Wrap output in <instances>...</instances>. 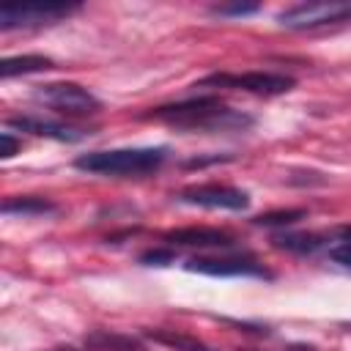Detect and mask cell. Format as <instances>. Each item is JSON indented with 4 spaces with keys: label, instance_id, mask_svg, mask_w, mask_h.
I'll list each match as a JSON object with an SVG mask.
<instances>
[{
    "label": "cell",
    "instance_id": "obj_16",
    "mask_svg": "<svg viewBox=\"0 0 351 351\" xmlns=\"http://www.w3.org/2000/svg\"><path fill=\"white\" fill-rule=\"evenodd\" d=\"M329 261L343 269H351V225H340L329 236Z\"/></svg>",
    "mask_w": 351,
    "mask_h": 351
},
{
    "label": "cell",
    "instance_id": "obj_9",
    "mask_svg": "<svg viewBox=\"0 0 351 351\" xmlns=\"http://www.w3.org/2000/svg\"><path fill=\"white\" fill-rule=\"evenodd\" d=\"M167 247H192V250H236L239 239L228 230L219 228H178V230H167L165 236Z\"/></svg>",
    "mask_w": 351,
    "mask_h": 351
},
{
    "label": "cell",
    "instance_id": "obj_7",
    "mask_svg": "<svg viewBox=\"0 0 351 351\" xmlns=\"http://www.w3.org/2000/svg\"><path fill=\"white\" fill-rule=\"evenodd\" d=\"M80 5H3L0 8V30H36L55 22L69 19Z\"/></svg>",
    "mask_w": 351,
    "mask_h": 351
},
{
    "label": "cell",
    "instance_id": "obj_2",
    "mask_svg": "<svg viewBox=\"0 0 351 351\" xmlns=\"http://www.w3.org/2000/svg\"><path fill=\"white\" fill-rule=\"evenodd\" d=\"M167 145H145V148H110V151H88L74 159V167L93 176L112 178H143L162 170L167 162Z\"/></svg>",
    "mask_w": 351,
    "mask_h": 351
},
{
    "label": "cell",
    "instance_id": "obj_11",
    "mask_svg": "<svg viewBox=\"0 0 351 351\" xmlns=\"http://www.w3.org/2000/svg\"><path fill=\"white\" fill-rule=\"evenodd\" d=\"M82 346L88 351H145V343L140 337L115 329H90L82 337Z\"/></svg>",
    "mask_w": 351,
    "mask_h": 351
},
{
    "label": "cell",
    "instance_id": "obj_5",
    "mask_svg": "<svg viewBox=\"0 0 351 351\" xmlns=\"http://www.w3.org/2000/svg\"><path fill=\"white\" fill-rule=\"evenodd\" d=\"M351 19V0H313L296 3L277 14V25L285 30H313Z\"/></svg>",
    "mask_w": 351,
    "mask_h": 351
},
{
    "label": "cell",
    "instance_id": "obj_19",
    "mask_svg": "<svg viewBox=\"0 0 351 351\" xmlns=\"http://www.w3.org/2000/svg\"><path fill=\"white\" fill-rule=\"evenodd\" d=\"M261 5L255 3H233V5H211V14L217 16H250V14H258Z\"/></svg>",
    "mask_w": 351,
    "mask_h": 351
},
{
    "label": "cell",
    "instance_id": "obj_20",
    "mask_svg": "<svg viewBox=\"0 0 351 351\" xmlns=\"http://www.w3.org/2000/svg\"><path fill=\"white\" fill-rule=\"evenodd\" d=\"M19 148H22V140H16L11 132H3V134H0V156H3V159H11Z\"/></svg>",
    "mask_w": 351,
    "mask_h": 351
},
{
    "label": "cell",
    "instance_id": "obj_4",
    "mask_svg": "<svg viewBox=\"0 0 351 351\" xmlns=\"http://www.w3.org/2000/svg\"><path fill=\"white\" fill-rule=\"evenodd\" d=\"M33 99L60 115H69V118H85V115H96L101 110V99L96 93H90L80 82H66V80L38 85L33 90Z\"/></svg>",
    "mask_w": 351,
    "mask_h": 351
},
{
    "label": "cell",
    "instance_id": "obj_1",
    "mask_svg": "<svg viewBox=\"0 0 351 351\" xmlns=\"http://www.w3.org/2000/svg\"><path fill=\"white\" fill-rule=\"evenodd\" d=\"M145 121H159L189 132H247L255 118L222 104L217 96H192L173 104H159L143 115Z\"/></svg>",
    "mask_w": 351,
    "mask_h": 351
},
{
    "label": "cell",
    "instance_id": "obj_21",
    "mask_svg": "<svg viewBox=\"0 0 351 351\" xmlns=\"http://www.w3.org/2000/svg\"><path fill=\"white\" fill-rule=\"evenodd\" d=\"M247 351H252V348H247ZM280 351H315V346H307V343H293V346L280 348Z\"/></svg>",
    "mask_w": 351,
    "mask_h": 351
},
{
    "label": "cell",
    "instance_id": "obj_15",
    "mask_svg": "<svg viewBox=\"0 0 351 351\" xmlns=\"http://www.w3.org/2000/svg\"><path fill=\"white\" fill-rule=\"evenodd\" d=\"M143 335L151 337L154 343H162V346L176 348V351H214L203 340H197V337H192L186 332H176V329H145Z\"/></svg>",
    "mask_w": 351,
    "mask_h": 351
},
{
    "label": "cell",
    "instance_id": "obj_17",
    "mask_svg": "<svg viewBox=\"0 0 351 351\" xmlns=\"http://www.w3.org/2000/svg\"><path fill=\"white\" fill-rule=\"evenodd\" d=\"M307 211L304 208H285V211H269V214H258L252 222L261 225V228H285V225H293L299 219H304Z\"/></svg>",
    "mask_w": 351,
    "mask_h": 351
},
{
    "label": "cell",
    "instance_id": "obj_18",
    "mask_svg": "<svg viewBox=\"0 0 351 351\" xmlns=\"http://www.w3.org/2000/svg\"><path fill=\"white\" fill-rule=\"evenodd\" d=\"M176 261V252H173V247H156V250H145L143 255H140V263L143 266H167V263H173Z\"/></svg>",
    "mask_w": 351,
    "mask_h": 351
},
{
    "label": "cell",
    "instance_id": "obj_3",
    "mask_svg": "<svg viewBox=\"0 0 351 351\" xmlns=\"http://www.w3.org/2000/svg\"><path fill=\"white\" fill-rule=\"evenodd\" d=\"M296 80L280 71H214L203 77L195 88H230V90H244L255 96H280L293 90Z\"/></svg>",
    "mask_w": 351,
    "mask_h": 351
},
{
    "label": "cell",
    "instance_id": "obj_6",
    "mask_svg": "<svg viewBox=\"0 0 351 351\" xmlns=\"http://www.w3.org/2000/svg\"><path fill=\"white\" fill-rule=\"evenodd\" d=\"M186 271L208 274V277H255L274 280V274L250 252H222V255H195L184 263Z\"/></svg>",
    "mask_w": 351,
    "mask_h": 351
},
{
    "label": "cell",
    "instance_id": "obj_13",
    "mask_svg": "<svg viewBox=\"0 0 351 351\" xmlns=\"http://www.w3.org/2000/svg\"><path fill=\"white\" fill-rule=\"evenodd\" d=\"M47 69H55V60L47 58V55H16V58H3L0 60V77L3 80L19 77V74H38V71H47Z\"/></svg>",
    "mask_w": 351,
    "mask_h": 351
},
{
    "label": "cell",
    "instance_id": "obj_14",
    "mask_svg": "<svg viewBox=\"0 0 351 351\" xmlns=\"http://www.w3.org/2000/svg\"><path fill=\"white\" fill-rule=\"evenodd\" d=\"M58 206L49 197L41 195H14L3 200V214H19V217H41V214H55Z\"/></svg>",
    "mask_w": 351,
    "mask_h": 351
},
{
    "label": "cell",
    "instance_id": "obj_8",
    "mask_svg": "<svg viewBox=\"0 0 351 351\" xmlns=\"http://www.w3.org/2000/svg\"><path fill=\"white\" fill-rule=\"evenodd\" d=\"M178 203L200 206V208H222V211H244L250 206V195L230 184H195L184 186L176 195Z\"/></svg>",
    "mask_w": 351,
    "mask_h": 351
},
{
    "label": "cell",
    "instance_id": "obj_10",
    "mask_svg": "<svg viewBox=\"0 0 351 351\" xmlns=\"http://www.w3.org/2000/svg\"><path fill=\"white\" fill-rule=\"evenodd\" d=\"M5 126L27 132V134H36V137H49V140H58V143H80V140H85L90 134L88 129H80V126H71V123H60V121H44V118H33V115L5 118Z\"/></svg>",
    "mask_w": 351,
    "mask_h": 351
},
{
    "label": "cell",
    "instance_id": "obj_22",
    "mask_svg": "<svg viewBox=\"0 0 351 351\" xmlns=\"http://www.w3.org/2000/svg\"><path fill=\"white\" fill-rule=\"evenodd\" d=\"M52 351H77V348H52Z\"/></svg>",
    "mask_w": 351,
    "mask_h": 351
},
{
    "label": "cell",
    "instance_id": "obj_12",
    "mask_svg": "<svg viewBox=\"0 0 351 351\" xmlns=\"http://www.w3.org/2000/svg\"><path fill=\"white\" fill-rule=\"evenodd\" d=\"M271 241L277 250L296 252V255H313L321 247H329V236L324 233H277Z\"/></svg>",
    "mask_w": 351,
    "mask_h": 351
}]
</instances>
